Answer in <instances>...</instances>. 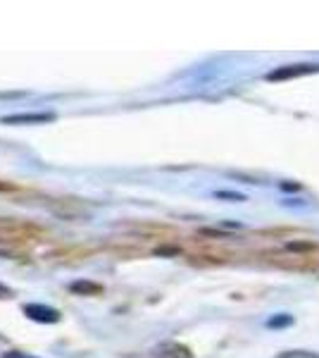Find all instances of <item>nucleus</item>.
<instances>
[{"instance_id":"2","label":"nucleus","mask_w":319,"mask_h":358,"mask_svg":"<svg viewBox=\"0 0 319 358\" xmlns=\"http://www.w3.org/2000/svg\"><path fill=\"white\" fill-rule=\"evenodd\" d=\"M48 208L55 213L57 217H65V220H84V217H89V210H86V208L74 199L50 201Z\"/></svg>"},{"instance_id":"8","label":"nucleus","mask_w":319,"mask_h":358,"mask_svg":"<svg viewBox=\"0 0 319 358\" xmlns=\"http://www.w3.org/2000/svg\"><path fill=\"white\" fill-rule=\"evenodd\" d=\"M288 325H293V317L288 313L272 315L269 320H267V327H288Z\"/></svg>"},{"instance_id":"9","label":"nucleus","mask_w":319,"mask_h":358,"mask_svg":"<svg viewBox=\"0 0 319 358\" xmlns=\"http://www.w3.org/2000/svg\"><path fill=\"white\" fill-rule=\"evenodd\" d=\"M0 358H40V356L29 354V351H17V349H13V351H5V354L0 356Z\"/></svg>"},{"instance_id":"12","label":"nucleus","mask_w":319,"mask_h":358,"mask_svg":"<svg viewBox=\"0 0 319 358\" xmlns=\"http://www.w3.org/2000/svg\"><path fill=\"white\" fill-rule=\"evenodd\" d=\"M13 184H8V182H0V192H13Z\"/></svg>"},{"instance_id":"11","label":"nucleus","mask_w":319,"mask_h":358,"mask_svg":"<svg viewBox=\"0 0 319 358\" xmlns=\"http://www.w3.org/2000/svg\"><path fill=\"white\" fill-rule=\"evenodd\" d=\"M13 289L10 287H5V285H0V299H13Z\"/></svg>"},{"instance_id":"1","label":"nucleus","mask_w":319,"mask_h":358,"mask_svg":"<svg viewBox=\"0 0 319 358\" xmlns=\"http://www.w3.org/2000/svg\"><path fill=\"white\" fill-rule=\"evenodd\" d=\"M22 313H24L29 320L40 322V325H55V322L62 320V313L53 306L45 303H24L22 306Z\"/></svg>"},{"instance_id":"5","label":"nucleus","mask_w":319,"mask_h":358,"mask_svg":"<svg viewBox=\"0 0 319 358\" xmlns=\"http://www.w3.org/2000/svg\"><path fill=\"white\" fill-rule=\"evenodd\" d=\"M158 358H195L193 351L188 349L186 344L179 342H167L158 349Z\"/></svg>"},{"instance_id":"7","label":"nucleus","mask_w":319,"mask_h":358,"mask_svg":"<svg viewBox=\"0 0 319 358\" xmlns=\"http://www.w3.org/2000/svg\"><path fill=\"white\" fill-rule=\"evenodd\" d=\"M274 358H319L317 351H307V349H288L276 354Z\"/></svg>"},{"instance_id":"10","label":"nucleus","mask_w":319,"mask_h":358,"mask_svg":"<svg viewBox=\"0 0 319 358\" xmlns=\"http://www.w3.org/2000/svg\"><path fill=\"white\" fill-rule=\"evenodd\" d=\"M214 196H217V199H229V201H246V196L236 194V192H217Z\"/></svg>"},{"instance_id":"4","label":"nucleus","mask_w":319,"mask_h":358,"mask_svg":"<svg viewBox=\"0 0 319 358\" xmlns=\"http://www.w3.org/2000/svg\"><path fill=\"white\" fill-rule=\"evenodd\" d=\"M3 124H45L55 122V113H17L0 120Z\"/></svg>"},{"instance_id":"3","label":"nucleus","mask_w":319,"mask_h":358,"mask_svg":"<svg viewBox=\"0 0 319 358\" xmlns=\"http://www.w3.org/2000/svg\"><path fill=\"white\" fill-rule=\"evenodd\" d=\"M319 72V65H286L279 69H272L267 74L269 82H286V79H295V77H305V74H315Z\"/></svg>"},{"instance_id":"6","label":"nucleus","mask_w":319,"mask_h":358,"mask_svg":"<svg viewBox=\"0 0 319 358\" xmlns=\"http://www.w3.org/2000/svg\"><path fill=\"white\" fill-rule=\"evenodd\" d=\"M69 292L77 294V296H98V294H103V285L91 280H77L69 285Z\"/></svg>"}]
</instances>
